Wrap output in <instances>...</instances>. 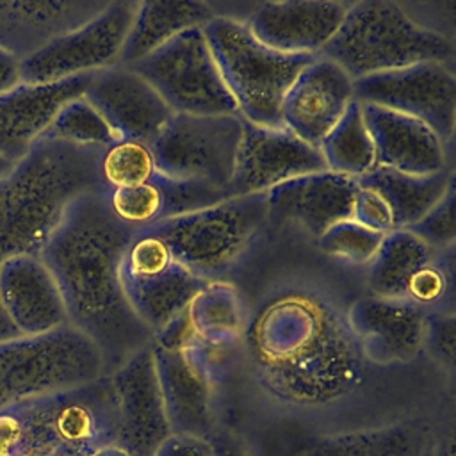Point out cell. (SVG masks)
Here are the masks:
<instances>
[{
	"label": "cell",
	"instance_id": "obj_37",
	"mask_svg": "<svg viewBox=\"0 0 456 456\" xmlns=\"http://www.w3.org/2000/svg\"><path fill=\"white\" fill-rule=\"evenodd\" d=\"M351 219H354L358 224L378 232V233H390L395 230L394 216L387 201L372 189L358 185L354 203H353V214Z\"/></svg>",
	"mask_w": 456,
	"mask_h": 456
},
{
	"label": "cell",
	"instance_id": "obj_10",
	"mask_svg": "<svg viewBox=\"0 0 456 456\" xmlns=\"http://www.w3.org/2000/svg\"><path fill=\"white\" fill-rule=\"evenodd\" d=\"M240 135V114L173 112L150 148L160 175L201 182L226 192L233 176Z\"/></svg>",
	"mask_w": 456,
	"mask_h": 456
},
{
	"label": "cell",
	"instance_id": "obj_1",
	"mask_svg": "<svg viewBox=\"0 0 456 456\" xmlns=\"http://www.w3.org/2000/svg\"><path fill=\"white\" fill-rule=\"evenodd\" d=\"M132 235L110 212L105 192H91L68 207L39 255L59 287L68 324L100 349L107 374L155 337L132 310L121 281Z\"/></svg>",
	"mask_w": 456,
	"mask_h": 456
},
{
	"label": "cell",
	"instance_id": "obj_28",
	"mask_svg": "<svg viewBox=\"0 0 456 456\" xmlns=\"http://www.w3.org/2000/svg\"><path fill=\"white\" fill-rule=\"evenodd\" d=\"M438 251L410 230L387 233L369 262V290L372 296L404 299L408 281L429 264Z\"/></svg>",
	"mask_w": 456,
	"mask_h": 456
},
{
	"label": "cell",
	"instance_id": "obj_5",
	"mask_svg": "<svg viewBox=\"0 0 456 456\" xmlns=\"http://www.w3.org/2000/svg\"><path fill=\"white\" fill-rule=\"evenodd\" d=\"M451 55L449 37L415 23L390 0L347 5L338 30L317 53L338 64L353 80L419 62L445 64Z\"/></svg>",
	"mask_w": 456,
	"mask_h": 456
},
{
	"label": "cell",
	"instance_id": "obj_12",
	"mask_svg": "<svg viewBox=\"0 0 456 456\" xmlns=\"http://www.w3.org/2000/svg\"><path fill=\"white\" fill-rule=\"evenodd\" d=\"M135 7L137 2H109L91 21L23 61L21 80L46 84L116 66Z\"/></svg>",
	"mask_w": 456,
	"mask_h": 456
},
{
	"label": "cell",
	"instance_id": "obj_8",
	"mask_svg": "<svg viewBox=\"0 0 456 456\" xmlns=\"http://www.w3.org/2000/svg\"><path fill=\"white\" fill-rule=\"evenodd\" d=\"M107 376L100 349L71 324L0 342V411Z\"/></svg>",
	"mask_w": 456,
	"mask_h": 456
},
{
	"label": "cell",
	"instance_id": "obj_34",
	"mask_svg": "<svg viewBox=\"0 0 456 456\" xmlns=\"http://www.w3.org/2000/svg\"><path fill=\"white\" fill-rule=\"evenodd\" d=\"M383 237V233L372 232L354 219H346L319 235L317 244L326 255L362 265L372 260Z\"/></svg>",
	"mask_w": 456,
	"mask_h": 456
},
{
	"label": "cell",
	"instance_id": "obj_22",
	"mask_svg": "<svg viewBox=\"0 0 456 456\" xmlns=\"http://www.w3.org/2000/svg\"><path fill=\"white\" fill-rule=\"evenodd\" d=\"M0 303L20 335L68 324L59 287L39 256L18 255L0 264Z\"/></svg>",
	"mask_w": 456,
	"mask_h": 456
},
{
	"label": "cell",
	"instance_id": "obj_31",
	"mask_svg": "<svg viewBox=\"0 0 456 456\" xmlns=\"http://www.w3.org/2000/svg\"><path fill=\"white\" fill-rule=\"evenodd\" d=\"M422 436L411 426H394L349 436L326 438L312 456H419Z\"/></svg>",
	"mask_w": 456,
	"mask_h": 456
},
{
	"label": "cell",
	"instance_id": "obj_4",
	"mask_svg": "<svg viewBox=\"0 0 456 456\" xmlns=\"http://www.w3.org/2000/svg\"><path fill=\"white\" fill-rule=\"evenodd\" d=\"M14 456H94L116 445L118 406L110 376L0 411Z\"/></svg>",
	"mask_w": 456,
	"mask_h": 456
},
{
	"label": "cell",
	"instance_id": "obj_6",
	"mask_svg": "<svg viewBox=\"0 0 456 456\" xmlns=\"http://www.w3.org/2000/svg\"><path fill=\"white\" fill-rule=\"evenodd\" d=\"M203 34L240 118L262 126H283V96L317 55L276 52L262 45L246 23L226 16L210 20Z\"/></svg>",
	"mask_w": 456,
	"mask_h": 456
},
{
	"label": "cell",
	"instance_id": "obj_7",
	"mask_svg": "<svg viewBox=\"0 0 456 456\" xmlns=\"http://www.w3.org/2000/svg\"><path fill=\"white\" fill-rule=\"evenodd\" d=\"M271 219L265 192L221 200L210 207L159 221L157 235L171 256L205 281H217L248 253Z\"/></svg>",
	"mask_w": 456,
	"mask_h": 456
},
{
	"label": "cell",
	"instance_id": "obj_14",
	"mask_svg": "<svg viewBox=\"0 0 456 456\" xmlns=\"http://www.w3.org/2000/svg\"><path fill=\"white\" fill-rule=\"evenodd\" d=\"M326 169L321 150L285 126H262L242 118L240 144L226 196L267 192L292 178Z\"/></svg>",
	"mask_w": 456,
	"mask_h": 456
},
{
	"label": "cell",
	"instance_id": "obj_24",
	"mask_svg": "<svg viewBox=\"0 0 456 456\" xmlns=\"http://www.w3.org/2000/svg\"><path fill=\"white\" fill-rule=\"evenodd\" d=\"M105 198L114 217L137 232L159 221L210 207L221 201L223 194L201 182L175 180L157 173L148 183L107 191Z\"/></svg>",
	"mask_w": 456,
	"mask_h": 456
},
{
	"label": "cell",
	"instance_id": "obj_38",
	"mask_svg": "<svg viewBox=\"0 0 456 456\" xmlns=\"http://www.w3.org/2000/svg\"><path fill=\"white\" fill-rule=\"evenodd\" d=\"M442 356L452 360L454 315L452 310H435L426 314V338Z\"/></svg>",
	"mask_w": 456,
	"mask_h": 456
},
{
	"label": "cell",
	"instance_id": "obj_25",
	"mask_svg": "<svg viewBox=\"0 0 456 456\" xmlns=\"http://www.w3.org/2000/svg\"><path fill=\"white\" fill-rule=\"evenodd\" d=\"M126 299L135 315L157 335L176 319L210 281L192 274L176 260L160 271L121 276Z\"/></svg>",
	"mask_w": 456,
	"mask_h": 456
},
{
	"label": "cell",
	"instance_id": "obj_40",
	"mask_svg": "<svg viewBox=\"0 0 456 456\" xmlns=\"http://www.w3.org/2000/svg\"><path fill=\"white\" fill-rule=\"evenodd\" d=\"M20 337V331L14 328V324L11 322V319L7 317L5 310L2 308V303H0V342L4 340H11V338H16Z\"/></svg>",
	"mask_w": 456,
	"mask_h": 456
},
{
	"label": "cell",
	"instance_id": "obj_15",
	"mask_svg": "<svg viewBox=\"0 0 456 456\" xmlns=\"http://www.w3.org/2000/svg\"><path fill=\"white\" fill-rule=\"evenodd\" d=\"M353 100V78L333 61L315 57L285 93L281 125L306 144L319 148Z\"/></svg>",
	"mask_w": 456,
	"mask_h": 456
},
{
	"label": "cell",
	"instance_id": "obj_2",
	"mask_svg": "<svg viewBox=\"0 0 456 456\" xmlns=\"http://www.w3.org/2000/svg\"><path fill=\"white\" fill-rule=\"evenodd\" d=\"M248 346L265 383L294 401L335 399L362 370V353L346 317L308 287L267 297L248 328Z\"/></svg>",
	"mask_w": 456,
	"mask_h": 456
},
{
	"label": "cell",
	"instance_id": "obj_18",
	"mask_svg": "<svg viewBox=\"0 0 456 456\" xmlns=\"http://www.w3.org/2000/svg\"><path fill=\"white\" fill-rule=\"evenodd\" d=\"M347 4L324 0L264 2L246 27L265 46L292 55H317L338 30Z\"/></svg>",
	"mask_w": 456,
	"mask_h": 456
},
{
	"label": "cell",
	"instance_id": "obj_29",
	"mask_svg": "<svg viewBox=\"0 0 456 456\" xmlns=\"http://www.w3.org/2000/svg\"><path fill=\"white\" fill-rule=\"evenodd\" d=\"M326 167L333 173L360 178L376 167L374 146L363 121L362 103L353 100L340 121L319 146Z\"/></svg>",
	"mask_w": 456,
	"mask_h": 456
},
{
	"label": "cell",
	"instance_id": "obj_32",
	"mask_svg": "<svg viewBox=\"0 0 456 456\" xmlns=\"http://www.w3.org/2000/svg\"><path fill=\"white\" fill-rule=\"evenodd\" d=\"M45 135L77 144L86 148L105 150L110 144L121 141L119 135L110 128L103 116L86 100L78 96L68 102L52 121Z\"/></svg>",
	"mask_w": 456,
	"mask_h": 456
},
{
	"label": "cell",
	"instance_id": "obj_33",
	"mask_svg": "<svg viewBox=\"0 0 456 456\" xmlns=\"http://www.w3.org/2000/svg\"><path fill=\"white\" fill-rule=\"evenodd\" d=\"M157 173L155 159L148 142L123 139L102 151L100 175L105 191L148 183Z\"/></svg>",
	"mask_w": 456,
	"mask_h": 456
},
{
	"label": "cell",
	"instance_id": "obj_39",
	"mask_svg": "<svg viewBox=\"0 0 456 456\" xmlns=\"http://www.w3.org/2000/svg\"><path fill=\"white\" fill-rule=\"evenodd\" d=\"M21 82V62L14 55L0 48V94L11 91Z\"/></svg>",
	"mask_w": 456,
	"mask_h": 456
},
{
	"label": "cell",
	"instance_id": "obj_16",
	"mask_svg": "<svg viewBox=\"0 0 456 456\" xmlns=\"http://www.w3.org/2000/svg\"><path fill=\"white\" fill-rule=\"evenodd\" d=\"M84 96L121 141L150 144L173 114L159 93L123 64L96 71Z\"/></svg>",
	"mask_w": 456,
	"mask_h": 456
},
{
	"label": "cell",
	"instance_id": "obj_41",
	"mask_svg": "<svg viewBox=\"0 0 456 456\" xmlns=\"http://www.w3.org/2000/svg\"><path fill=\"white\" fill-rule=\"evenodd\" d=\"M12 164L14 162H11V160H7V159H4V157H0V178L12 167Z\"/></svg>",
	"mask_w": 456,
	"mask_h": 456
},
{
	"label": "cell",
	"instance_id": "obj_30",
	"mask_svg": "<svg viewBox=\"0 0 456 456\" xmlns=\"http://www.w3.org/2000/svg\"><path fill=\"white\" fill-rule=\"evenodd\" d=\"M200 342H223L242 324L240 297L226 283L210 281L185 308Z\"/></svg>",
	"mask_w": 456,
	"mask_h": 456
},
{
	"label": "cell",
	"instance_id": "obj_23",
	"mask_svg": "<svg viewBox=\"0 0 456 456\" xmlns=\"http://www.w3.org/2000/svg\"><path fill=\"white\" fill-rule=\"evenodd\" d=\"M362 112L378 167L408 175L449 169L444 142L422 121L370 103H362Z\"/></svg>",
	"mask_w": 456,
	"mask_h": 456
},
{
	"label": "cell",
	"instance_id": "obj_26",
	"mask_svg": "<svg viewBox=\"0 0 456 456\" xmlns=\"http://www.w3.org/2000/svg\"><path fill=\"white\" fill-rule=\"evenodd\" d=\"M214 9L205 2L192 0H146L137 2L119 62L132 66L153 53L175 36L192 27H205L214 20Z\"/></svg>",
	"mask_w": 456,
	"mask_h": 456
},
{
	"label": "cell",
	"instance_id": "obj_11",
	"mask_svg": "<svg viewBox=\"0 0 456 456\" xmlns=\"http://www.w3.org/2000/svg\"><path fill=\"white\" fill-rule=\"evenodd\" d=\"M354 100L428 125L442 142L454 132L456 78L444 62H419L353 80Z\"/></svg>",
	"mask_w": 456,
	"mask_h": 456
},
{
	"label": "cell",
	"instance_id": "obj_9",
	"mask_svg": "<svg viewBox=\"0 0 456 456\" xmlns=\"http://www.w3.org/2000/svg\"><path fill=\"white\" fill-rule=\"evenodd\" d=\"M128 68L159 93L171 112L239 114L237 103L216 66L203 27L183 30Z\"/></svg>",
	"mask_w": 456,
	"mask_h": 456
},
{
	"label": "cell",
	"instance_id": "obj_17",
	"mask_svg": "<svg viewBox=\"0 0 456 456\" xmlns=\"http://www.w3.org/2000/svg\"><path fill=\"white\" fill-rule=\"evenodd\" d=\"M94 73L46 84L21 82L0 94V157L16 162L46 134L57 112L84 96Z\"/></svg>",
	"mask_w": 456,
	"mask_h": 456
},
{
	"label": "cell",
	"instance_id": "obj_36",
	"mask_svg": "<svg viewBox=\"0 0 456 456\" xmlns=\"http://www.w3.org/2000/svg\"><path fill=\"white\" fill-rule=\"evenodd\" d=\"M454 198L456 194L452 180L444 196L417 223L404 230H410L413 235L422 239L428 246H431L436 251L454 248Z\"/></svg>",
	"mask_w": 456,
	"mask_h": 456
},
{
	"label": "cell",
	"instance_id": "obj_13",
	"mask_svg": "<svg viewBox=\"0 0 456 456\" xmlns=\"http://www.w3.org/2000/svg\"><path fill=\"white\" fill-rule=\"evenodd\" d=\"M118 406L116 447L126 456H157L173 435L153 346L148 344L109 374Z\"/></svg>",
	"mask_w": 456,
	"mask_h": 456
},
{
	"label": "cell",
	"instance_id": "obj_3",
	"mask_svg": "<svg viewBox=\"0 0 456 456\" xmlns=\"http://www.w3.org/2000/svg\"><path fill=\"white\" fill-rule=\"evenodd\" d=\"M102 151L41 135L12 164L0 178V264L18 255L39 256L75 200L107 192Z\"/></svg>",
	"mask_w": 456,
	"mask_h": 456
},
{
	"label": "cell",
	"instance_id": "obj_27",
	"mask_svg": "<svg viewBox=\"0 0 456 456\" xmlns=\"http://www.w3.org/2000/svg\"><path fill=\"white\" fill-rule=\"evenodd\" d=\"M452 180L451 169L408 175L376 166L358 178V185L376 191L390 207L395 230H403L417 223L444 196Z\"/></svg>",
	"mask_w": 456,
	"mask_h": 456
},
{
	"label": "cell",
	"instance_id": "obj_19",
	"mask_svg": "<svg viewBox=\"0 0 456 456\" xmlns=\"http://www.w3.org/2000/svg\"><path fill=\"white\" fill-rule=\"evenodd\" d=\"M105 0H0V48L27 61L98 16Z\"/></svg>",
	"mask_w": 456,
	"mask_h": 456
},
{
	"label": "cell",
	"instance_id": "obj_35",
	"mask_svg": "<svg viewBox=\"0 0 456 456\" xmlns=\"http://www.w3.org/2000/svg\"><path fill=\"white\" fill-rule=\"evenodd\" d=\"M452 249H444L413 274L404 290V299L426 312L442 310L444 299L452 292Z\"/></svg>",
	"mask_w": 456,
	"mask_h": 456
},
{
	"label": "cell",
	"instance_id": "obj_21",
	"mask_svg": "<svg viewBox=\"0 0 456 456\" xmlns=\"http://www.w3.org/2000/svg\"><path fill=\"white\" fill-rule=\"evenodd\" d=\"M358 180L330 169L308 173L265 192L269 216L294 221L315 239L351 219Z\"/></svg>",
	"mask_w": 456,
	"mask_h": 456
},
{
	"label": "cell",
	"instance_id": "obj_20",
	"mask_svg": "<svg viewBox=\"0 0 456 456\" xmlns=\"http://www.w3.org/2000/svg\"><path fill=\"white\" fill-rule=\"evenodd\" d=\"M426 310L406 301L363 296L346 317L362 354L376 362L411 358L426 338Z\"/></svg>",
	"mask_w": 456,
	"mask_h": 456
}]
</instances>
